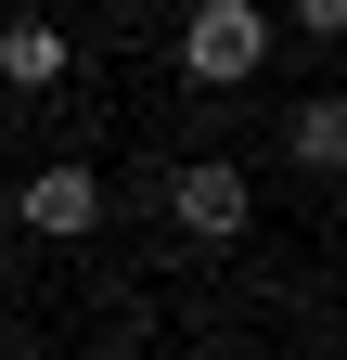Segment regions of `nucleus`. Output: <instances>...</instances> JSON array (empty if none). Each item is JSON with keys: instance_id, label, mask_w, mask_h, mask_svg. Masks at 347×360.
Here are the masks:
<instances>
[{"instance_id": "f257e3e1", "label": "nucleus", "mask_w": 347, "mask_h": 360, "mask_svg": "<svg viewBox=\"0 0 347 360\" xmlns=\"http://www.w3.org/2000/svg\"><path fill=\"white\" fill-rule=\"evenodd\" d=\"M181 65H193V90H244L257 65H270V13H257V0H193Z\"/></svg>"}, {"instance_id": "f03ea898", "label": "nucleus", "mask_w": 347, "mask_h": 360, "mask_svg": "<svg viewBox=\"0 0 347 360\" xmlns=\"http://www.w3.org/2000/svg\"><path fill=\"white\" fill-rule=\"evenodd\" d=\"M167 219H181V232H193V245H232V232H244V219H257V180H244L232 155H193L181 180H167Z\"/></svg>"}, {"instance_id": "7ed1b4c3", "label": "nucleus", "mask_w": 347, "mask_h": 360, "mask_svg": "<svg viewBox=\"0 0 347 360\" xmlns=\"http://www.w3.org/2000/svg\"><path fill=\"white\" fill-rule=\"evenodd\" d=\"M13 206H26V232H52V245H77V232H103V180L77 167V155H65V167H39V180H26Z\"/></svg>"}, {"instance_id": "20e7f679", "label": "nucleus", "mask_w": 347, "mask_h": 360, "mask_svg": "<svg viewBox=\"0 0 347 360\" xmlns=\"http://www.w3.org/2000/svg\"><path fill=\"white\" fill-rule=\"evenodd\" d=\"M77 52H65V26L52 13H13V26H0V90H52Z\"/></svg>"}, {"instance_id": "39448f33", "label": "nucleus", "mask_w": 347, "mask_h": 360, "mask_svg": "<svg viewBox=\"0 0 347 360\" xmlns=\"http://www.w3.org/2000/svg\"><path fill=\"white\" fill-rule=\"evenodd\" d=\"M283 155H296V167H347V116H334V103H296Z\"/></svg>"}, {"instance_id": "423d86ee", "label": "nucleus", "mask_w": 347, "mask_h": 360, "mask_svg": "<svg viewBox=\"0 0 347 360\" xmlns=\"http://www.w3.org/2000/svg\"><path fill=\"white\" fill-rule=\"evenodd\" d=\"M296 26H309V39H334V26H347V0H296Z\"/></svg>"}]
</instances>
